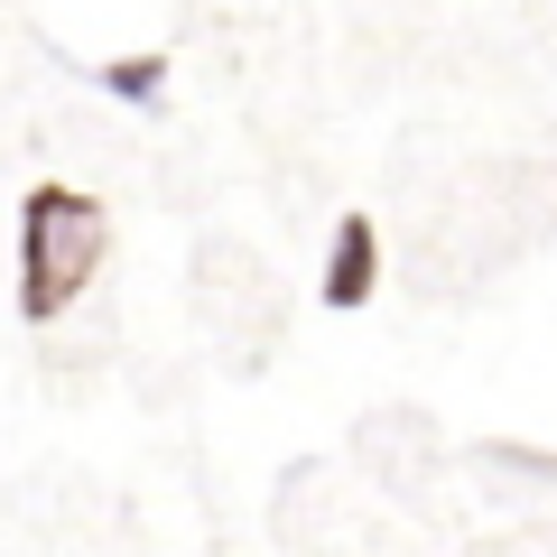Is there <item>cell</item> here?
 Here are the masks:
<instances>
[{
	"label": "cell",
	"mask_w": 557,
	"mask_h": 557,
	"mask_svg": "<svg viewBox=\"0 0 557 557\" xmlns=\"http://www.w3.org/2000/svg\"><path fill=\"white\" fill-rule=\"evenodd\" d=\"M372 298H381V223L335 214V242H325V270H317V307L325 317H362Z\"/></svg>",
	"instance_id": "cell-2"
},
{
	"label": "cell",
	"mask_w": 557,
	"mask_h": 557,
	"mask_svg": "<svg viewBox=\"0 0 557 557\" xmlns=\"http://www.w3.org/2000/svg\"><path fill=\"white\" fill-rule=\"evenodd\" d=\"M94 84L112 102H131V112H149V102L168 94V47H131V57H102L94 65Z\"/></svg>",
	"instance_id": "cell-3"
},
{
	"label": "cell",
	"mask_w": 557,
	"mask_h": 557,
	"mask_svg": "<svg viewBox=\"0 0 557 557\" xmlns=\"http://www.w3.org/2000/svg\"><path fill=\"white\" fill-rule=\"evenodd\" d=\"M20 325H57L65 307L84 298L102 278V260H112V214H102V196H84V186L65 177H38L20 196Z\"/></svg>",
	"instance_id": "cell-1"
}]
</instances>
